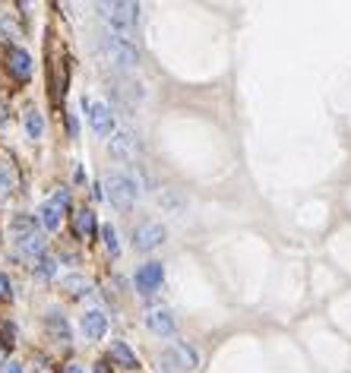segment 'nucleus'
<instances>
[{
  "instance_id": "4be33fe9",
  "label": "nucleus",
  "mask_w": 351,
  "mask_h": 373,
  "mask_svg": "<svg viewBox=\"0 0 351 373\" xmlns=\"http://www.w3.org/2000/svg\"><path fill=\"white\" fill-rule=\"evenodd\" d=\"M54 272H57V262H54V256H38V276L51 278Z\"/></svg>"
},
{
  "instance_id": "a878e982",
  "label": "nucleus",
  "mask_w": 351,
  "mask_h": 373,
  "mask_svg": "<svg viewBox=\"0 0 351 373\" xmlns=\"http://www.w3.org/2000/svg\"><path fill=\"white\" fill-rule=\"evenodd\" d=\"M0 373H23V367L16 364V361H10V364H3V370Z\"/></svg>"
},
{
  "instance_id": "f8f14e48",
  "label": "nucleus",
  "mask_w": 351,
  "mask_h": 373,
  "mask_svg": "<svg viewBox=\"0 0 351 373\" xmlns=\"http://www.w3.org/2000/svg\"><path fill=\"white\" fill-rule=\"evenodd\" d=\"M73 231H76V238H82V240H89L92 234H95V212L92 209H79L73 216Z\"/></svg>"
},
{
  "instance_id": "423d86ee",
  "label": "nucleus",
  "mask_w": 351,
  "mask_h": 373,
  "mask_svg": "<svg viewBox=\"0 0 351 373\" xmlns=\"http://www.w3.org/2000/svg\"><path fill=\"white\" fill-rule=\"evenodd\" d=\"M164 238H168V231H164V224H158V222H142L133 231L136 250H155L158 244H164Z\"/></svg>"
},
{
  "instance_id": "aec40b11",
  "label": "nucleus",
  "mask_w": 351,
  "mask_h": 373,
  "mask_svg": "<svg viewBox=\"0 0 351 373\" xmlns=\"http://www.w3.org/2000/svg\"><path fill=\"white\" fill-rule=\"evenodd\" d=\"M16 190V174L7 162H0V200H7L10 193Z\"/></svg>"
},
{
  "instance_id": "dca6fc26",
  "label": "nucleus",
  "mask_w": 351,
  "mask_h": 373,
  "mask_svg": "<svg viewBox=\"0 0 351 373\" xmlns=\"http://www.w3.org/2000/svg\"><path fill=\"white\" fill-rule=\"evenodd\" d=\"M111 358L117 361L120 367H130V370H133V367H140V361H136V354L130 351L127 342H114L111 345Z\"/></svg>"
},
{
  "instance_id": "f3484780",
  "label": "nucleus",
  "mask_w": 351,
  "mask_h": 373,
  "mask_svg": "<svg viewBox=\"0 0 351 373\" xmlns=\"http://www.w3.org/2000/svg\"><path fill=\"white\" fill-rule=\"evenodd\" d=\"M48 332H51L54 338H57L60 345H67L70 342V329H67V320L60 314H48Z\"/></svg>"
},
{
  "instance_id": "20e7f679",
  "label": "nucleus",
  "mask_w": 351,
  "mask_h": 373,
  "mask_svg": "<svg viewBox=\"0 0 351 373\" xmlns=\"http://www.w3.org/2000/svg\"><path fill=\"white\" fill-rule=\"evenodd\" d=\"M67 209H70V190H57V193H54L48 202H41V209H38L41 224H45L48 231H57V228H60V216H64Z\"/></svg>"
},
{
  "instance_id": "9d476101",
  "label": "nucleus",
  "mask_w": 351,
  "mask_h": 373,
  "mask_svg": "<svg viewBox=\"0 0 351 373\" xmlns=\"http://www.w3.org/2000/svg\"><path fill=\"white\" fill-rule=\"evenodd\" d=\"M146 326H149L155 336H171V332H174L171 310H164V307H152L149 314H146Z\"/></svg>"
},
{
  "instance_id": "6ab92c4d",
  "label": "nucleus",
  "mask_w": 351,
  "mask_h": 373,
  "mask_svg": "<svg viewBox=\"0 0 351 373\" xmlns=\"http://www.w3.org/2000/svg\"><path fill=\"white\" fill-rule=\"evenodd\" d=\"M64 288H67L70 294H76V298H82V294L92 291V282H89L86 276H76V272H73V276L64 278Z\"/></svg>"
},
{
  "instance_id": "bb28decb",
  "label": "nucleus",
  "mask_w": 351,
  "mask_h": 373,
  "mask_svg": "<svg viewBox=\"0 0 351 373\" xmlns=\"http://www.w3.org/2000/svg\"><path fill=\"white\" fill-rule=\"evenodd\" d=\"M60 373H82V367L79 364H64L60 367Z\"/></svg>"
},
{
  "instance_id": "ddd939ff",
  "label": "nucleus",
  "mask_w": 351,
  "mask_h": 373,
  "mask_svg": "<svg viewBox=\"0 0 351 373\" xmlns=\"http://www.w3.org/2000/svg\"><path fill=\"white\" fill-rule=\"evenodd\" d=\"M19 254L23 256H45V238L41 234H29V238H19L16 240Z\"/></svg>"
},
{
  "instance_id": "6e6552de",
  "label": "nucleus",
  "mask_w": 351,
  "mask_h": 373,
  "mask_svg": "<svg viewBox=\"0 0 351 373\" xmlns=\"http://www.w3.org/2000/svg\"><path fill=\"white\" fill-rule=\"evenodd\" d=\"M164 278V269L162 262H146V266H140V272H136V288H140L142 294H152L162 285Z\"/></svg>"
},
{
  "instance_id": "393cba45",
  "label": "nucleus",
  "mask_w": 351,
  "mask_h": 373,
  "mask_svg": "<svg viewBox=\"0 0 351 373\" xmlns=\"http://www.w3.org/2000/svg\"><path fill=\"white\" fill-rule=\"evenodd\" d=\"M10 294H13V288H10V278L0 272V300H7Z\"/></svg>"
},
{
  "instance_id": "0eeeda50",
  "label": "nucleus",
  "mask_w": 351,
  "mask_h": 373,
  "mask_svg": "<svg viewBox=\"0 0 351 373\" xmlns=\"http://www.w3.org/2000/svg\"><path fill=\"white\" fill-rule=\"evenodd\" d=\"M108 149H111L114 158H136L140 142H136V136L130 133V130H117V133L111 136V142H108Z\"/></svg>"
},
{
  "instance_id": "f257e3e1",
  "label": "nucleus",
  "mask_w": 351,
  "mask_h": 373,
  "mask_svg": "<svg viewBox=\"0 0 351 373\" xmlns=\"http://www.w3.org/2000/svg\"><path fill=\"white\" fill-rule=\"evenodd\" d=\"M102 16H105V23L111 26V35H120L127 38L133 32L136 19H140V7L136 3H98Z\"/></svg>"
},
{
  "instance_id": "39448f33",
  "label": "nucleus",
  "mask_w": 351,
  "mask_h": 373,
  "mask_svg": "<svg viewBox=\"0 0 351 373\" xmlns=\"http://www.w3.org/2000/svg\"><path fill=\"white\" fill-rule=\"evenodd\" d=\"M82 108L89 111V124H92V130H95L98 136H108L114 130L111 108H108L105 102H92V98H86V102H82Z\"/></svg>"
},
{
  "instance_id": "1a4fd4ad",
  "label": "nucleus",
  "mask_w": 351,
  "mask_h": 373,
  "mask_svg": "<svg viewBox=\"0 0 351 373\" xmlns=\"http://www.w3.org/2000/svg\"><path fill=\"white\" fill-rule=\"evenodd\" d=\"M79 329H82V336H86V338L98 342V338L108 332V316L102 314V310H89V314H82Z\"/></svg>"
},
{
  "instance_id": "2eb2a0df",
  "label": "nucleus",
  "mask_w": 351,
  "mask_h": 373,
  "mask_svg": "<svg viewBox=\"0 0 351 373\" xmlns=\"http://www.w3.org/2000/svg\"><path fill=\"white\" fill-rule=\"evenodd\" d=\"M10 231H13V238H29V234H38V222L32 216H16L13 224H10Z\"/></svg>"
},
{
  "instance_id": "5701e85b",
  "label": "nucleus",
  "mask_w": 351,
  "mask_h": 373,
  "mask_svg": "<svg viewBox=\"0 0 351 373\" xmlns=\"http://www.w3.org/2000/svg\"><path fill=\"white\" fill-rule=\"evenodd\" d=\"M158 202H162V206H164V209H184V200H180V196L178 193H171V190H164V193L162 196H158Z\"/></svg>"
},
{
  "instance_id": "7ed1b4c3",
  "label": "nucleus",
  "mask_w": 351,
  "mask_h": 373,
  "mask_svg": "<svg viewBox=\"0 0 351 373\" xmlns=\"http://www.w3.org/2000/svg\"><path fill=\"white\" fill-rule=\"evenodd\" d=\"M136 184L130 178H124V174H108V180H105V196L111 200V206L114 209H120V212H127V209H133V202H136Z\"/></svg>"
},
{
  "instance_id": "f03ea898",
  "label": "nucleus",
  "mask_w": 351,
  "mask_h": 373,
  "mask_svg": "<svg viewBox=\"0 0 351 373\" xmlns=\"http://www.w3.org/2000/svg\"><path fill=\"white\" fill-rule=\"evenodd\" d=\"M102 54H105L108 64H114L117 70H133L140 64V51L130 38H120V35H108L102 41Z\"/></svg>"
},
{
  "instance_id": "4468645a",
  "label": "nucleus",
  "mask_w": 351,
  "mask_h": 373,
  "mask_svg": "<svg viewBox=\"0 0 351 373\" xmlns=\"http://www.w3.org/2000/svg\"><path fill=\"white\" fill-rule=\"evenodd\" d=\"M174 358L180 361V367H184V370H193V367L200 364V354H196V348H193V345H187V342L174 345Z\"/></svg>"
},
{
  "instance_id": "9b49d317",
  "label": "nucleus",
  "mask_w": 351,
  "mask_h": 373,
  "mask_svg": "<svg viewBox=\"0 0 351 373\" xmlns=\"http://www.w3.org/2000/svg\"><path fill=\"white\" fill-rule=\"evenodd\" d=\"M7 70L16 76V79H29L32 76V57L23 51V48H13L7 54Z\"/></svg>"
},
{
  "instance_id": "412c9836",
  "label": "nucleus",
  "mask_w": 351,
  "mask_h": 373,
  "mask_svg": "<svg viewBox=\"0 0 351 373\" xmlns=\"http://www.w3.org/2000/svg\"><path fill=\"white\" fill-rule=\"evenodd\" d=\"M102 238H105V247H108V254H111V256H117L120 244H117V231H114L111 224H105V228H102Z\"/></svg>"
},
{
  "instance_id": "a211bd4d",
  "label": "nucleus",
  "mask_w": 351,
  "mask_h": 373,
  "mask_svg": "<svg viewBox=\"0 0 351 373\" xmlns=\"http://www.w3.org/2000/svg\"><path fill=\"white\" fill-rule=\"evenodd\" d=\"M26 133H29V140H38V136L45 133V117H41V111H35V108L26 111Z\"/></svg>"
},
{
  "instance_id": "b1692460",
  "label": "nucleus",
  "mask_w": 351,
  "mask_h": 373,
  "mask_svg": "<svg viewBox=\"0 0 351 373\" xmlns=\"http://www.w3.org/2000/svg\"><path fill=\"white\" fill-rule=\"evenodd\" d=\"M0 336H3V345H13V336H16V329L10 326V323H0Z\"/></svg>"
}]
</instances>
